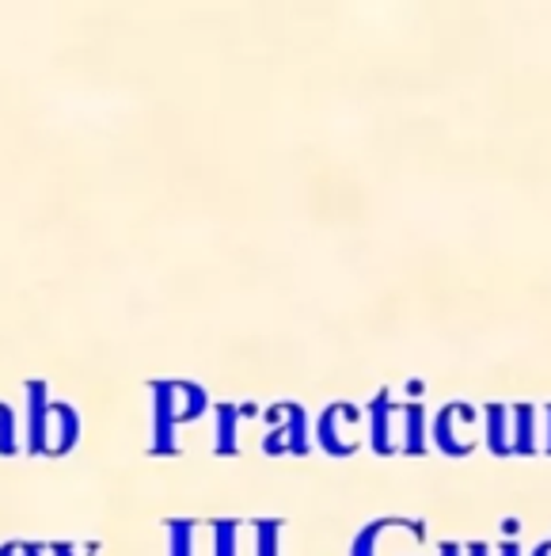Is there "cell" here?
Here are the masks:
<instances>
[{"instance_id":"cell-1","label":"cell","mask_w":551,"mask_h":556,"mask_svg":"<svg viewBox=\"0 0 551 556\" xmlns=\"http://www.w3.org/2000/svg\"><path fill=\"white\" fill-rule=\"evenodd\" d=\"M209 408V396L191 381H153V454H176L179 427L198 419Z\"/></svg>"},{"instance_id":"cell-2","label":"cell","mask_w":551,"mask_h":556,"mask_svg":"<svg viewBox=\"0 0 551 556\" xmlns=\"http://www.w3.org/2000/svg\"><path fill=\"white\" fill-rule=\"evenodd\" d=\"M354 427H358V408H350V404H335V408H328L320 416V446L328 450V454H350L354 446H358V434H354Z\"/></svg>"},{"instance_id":"cell-3","label":"cell","mask_w":551,"mask_h":556,"mask_svg":"<svg viewBox=\"0 0 551 556\" xmlns=\"http://www.w3.org/2000/svg\"><path fill=\"white\" fill-rule=\"evenodd\" d=\"M80 442V416L73 404L65 401H50V416H47V450L42 457H62L69 454Z\"/></svg>"},{"instance_id":"cell-4","label":"cell","mask_w":551,"mask_h":556,"mask_svg":"<svg viewBox=\"0 0 551 556\" xmlns=\"http://www.w3.org/2000/svg\"><path fill=\"white\" fill-rule=\"evenodd\" d=\"M47 416H50V396L47 381H27V454L39 457L47 450Z\"/></svg>"},{"instance_id":"cell-5","label":"cell","mask_w":551,"mask_h":556,"mask_svg":"<svg viewBox=\"0 0 551 556\" xmlns=\"http://www.w3.org/2000/svg\"><path fill=\"white\" fill-rule=\"evenodd\" d=\"M369 419H373V427H369V434H373V446L381 450V454H392V450H399V439H396L399 427H392V424H396V419H403V412H399L396 404L388 401V396L373 401V408H369Z\"/></svg>"},{"instance_id":"cell-6","label":"cell","mask_w":551,"mask_h":556,"mask_svg":"<svg viewBox=\"0 0 551 556\" xmlns=\"http://www.w3.org/2000/svg\"><path fill=\"white\" fill-rule=\"evenodd\" d=\"M285 416H290V424L285 427H274V431L267 434V450L270 454H305V412L300 408H285Z\"/></svg>"},{"instance_id":"cell-7","label":"cell","mask_w":551,"mask_h":556,"mask_svg":"<svg viewBox=\"0 0 551 556\" xmlns=\"http://www.w3.org/2000/svg\"><path fill=\"white\" fill-rule=\"evenodd\" d=\"M247 416V408H236V404H221L217 408V431H214V450L217 454H236L240 442V419Z\"/></svg>"},{"instance_id":"cell-8","label":"cell","mask_w":551,"mask_h":556,"mask_svg":"<svg viewBox=\"0 0 551 556\" xmlns=\"http://www.w3.org/2000/svg\"><path fill=\"white\" fill-rule=\"evenodd\" d=\"M240 538H244L240 522H214V556H244Z\"/></svg>"},{"instance_id":"cell-9","label":"cell","mask_w":551,"mask_h":556,"mask_svg":"<svg viewBox=\"0 0 551 556\" xmlns=\"http://www.w3.org/2000/svg\"><path fill=\"white\" fill-rule=\"evenodd\" d=\"M168 556H194V522L168 526Z\"/></svg>"},{"instance_id":"cell-10","label":"cell","mask_w":551,"mask_h":556,"mask_svg":"<svg viewBox=\"0 0 551 556\" xmlns=\"http://www.w3.org/2000/svg\"><path fill=\"white\" fill-rule=\"evenodd\" d=\"M20 450V424H16V412L9 404H0V454H16Z\"/></svg>"},{"instance_id":"cell-11","label":"cell","mask_w":551,"mask_h":556,"mask_svg":"<svg viewBox=\"0 0 551 556\" xmlns=\"http://www.w3.org/2000/svg\"><path fill=\"white\" fill-rule=\"evenodd\" d=\"M252 538H255V556H278V538H282V526H278V522H255Z\"/></svg>"},{"instance_id":"cell-12","label":"cell","mask_w":551,"mask_h":556,"mask_svg":"<svg viewBox=\"0 0 551 556\" xmlns=\"http://www.w3.org/2000/svg\"><path fill=\"white\" fill-rule=\"evenodd\" d=\"M50 553L54 556H100V545H69V541H54V545H50Z\"/></svg>"},{"instance_id":"cell-13","label":"cell","mask_w":551,"mask_h":556,"mask_svg":"<svg viewBox=\"0 0 551 556\" xmlns=\"http://www.w3.org/2000/svg\"><path fill=\"white\" fill-rule=\"evenodd\" d=\"M0 556H42V548L31 541H9V545H0Z\"/></svg>"},{"instance_id":"cell-14","label":"cell","mask_w":551,"mask_h":556,"mask_svg":"<svg viewBox=\"0 0 551 556\" xmlns=\"http://www.w3.org/2000/svg\"><path fill=\"white\" fill-rule=\"evenodd\" d=\"M441 556H460V548L457 545H445V553Z\"/></svg>"}]
</instances>
